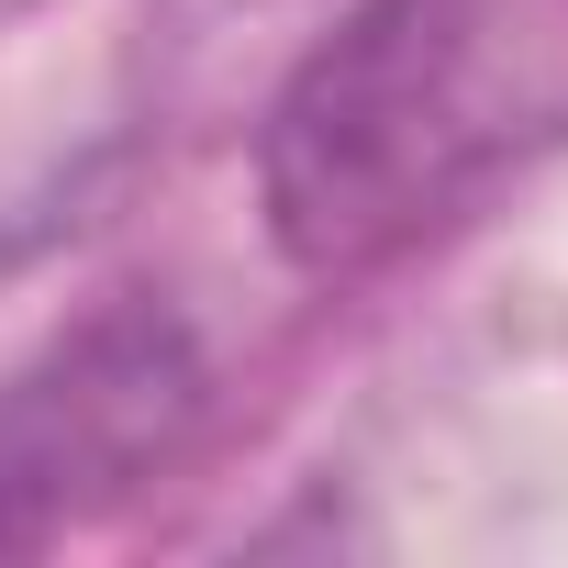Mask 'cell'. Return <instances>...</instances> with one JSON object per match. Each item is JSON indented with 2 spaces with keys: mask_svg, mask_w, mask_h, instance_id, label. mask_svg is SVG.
I'll return each mask as SVG.
<instances>
[{
  "mask_svg": "<svg viewBox=\"0 0 568 568\" xmlns=\"http://www.w3.org/2000/svg\"><path fill=\"white\" fill-rule=\"evenodd\" d=\"M568 145V0H357L256 123V212L302 278L346 291Z\"/></svg>",
  "mask_w": 568,
  "mask_h": 568,
  "instance_id": "obj_1",
  "label": "cell"
},
{
  "mask_svg": "<svg viewBox=\"0 0 568 568\" xmlns=\"http://www.w3.org/2000/svg\"><path fill=\"white\" fill-rule=\"evenodd\" d=\"M212 424L201 335L123 291L0 379V557H45L156 490Z\"/></svg>",
  "mask_w": 568,
  "mask_h": 568,
  "instance_id": "obj_2",
  "label": "cell"
}]
</instances>
